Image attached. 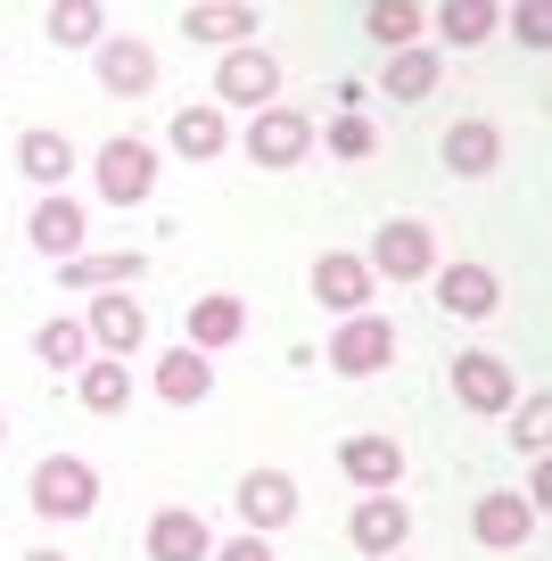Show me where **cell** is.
<instances>
[{
  "label": "cell",
  "mask_w": 552,
  "mask_h": 561,
  "mask_svg": "<svg viewBox=\"0 0 552 561\" xmlns=\"http://www.w3.org/2000/svg\"><path fill=\"white\" fill-rule=\"evenodd\" d=\"M346 537H355L371 561H388V553H404V537H413V512H404L396 495H363L355 520H346Z\"/></svg>",
  "instance_id": "14"
},
{
  "label": "cell",
  "mask_w": 552,
  "mask_h": 561,
  "mask_svg": "<svg viewBox=\"0 0 552 561\" xmlns=\"http://www.w3.org/2000/svg\"><path fill=\"white\" fill-rule=\"evenodd\" d=\"M18 174H34L42 191H58V182L74 174V140L67 133H42V124H34V133H18Z\"/></svg>",
  "instance_id": "22"
},
{
  "label": "cell",
  "mask_w": 552,
  "mask_h": 561,
  "mask_svg": "<svg viewBox=\"0 0 552 561\" xmlns=\"http://www.w3.org/2000/svg\"><path fill=\"white\" fill-rule=\"evenodd\" d=\"M240 331H248V306L215 289V298H191V339H182V347L215 355V347H231V339H240Z\"/></svg>",
  "instance_id": "19"
},
{
  "label": "cell",
  "mask_w": 552,
  "mask_h": 561,
  "mask_svg": "<svg viewBox=\"0 0 552 561\" xmlns=\"http://www.w3.org/2000/svg\"><path fill=\"white\" fill-rule=\"evenodd\" d=\"M446 165H453V174H470V182L495 174V165H503V133H495L486 116H462V124L446 133Z\"/></svg>",
  "instance_id": "17"
},
{
  "label": "cell",
  "mask_w": 552,
  "mask_h": 561,
  "mask_svg": "<svg viewBox=\"0 0 552 561\" xmlns=\"http://www.w3.org/2000/svg\"><path fill=\"white\" fill-rule=\"evenodd\" d=\"M149 273V256H67V289H133V280Z\"/></svg>",
  "instance_id": "24"
},
{
  "label": "cell",
  "mask_w": 552,
  "mask_h": 561,
  "mask_svg": "<svg viewBox=\"0 0 552 561\" xmlns=\"http://www.w3.org/2000/svg\"><path fill=\"white\" fill-rule=\"evenodd\" d=\"M25 495H34L42 520H83V512L100 504V471H91L83 455H42V462H34V488H25Z\"/></svg>",
  "instance_id": "1"
},
{
  "label": "cell",
  "mask_w": 552,
  "mask_h": 561,
  "mask_svg": "<svg viewBox=\"0 0 552 561\" xmlns=\"http://www.w3.org/2000/svg\"><path fill=\"white\" fill-rule=\"evenodd\" d=\"M322 364L338 371V380H371V371H388V364H396V322H388V314H346Z\"/></svg>",
  "instance_id": "2"
},
{
  "label": "cell",
  "mask_w": 552,
  "mask_h": 561,
  "mask_svg": "<svg viewBox=\"0 0 552 561\" xmlns=\"http://www.w3.org/2000/svg\"><path fill=\"white\" fill-rule=\"evenodd\" d=\"M149 191H157L149 140H107V149H100V198H107V207H140Z\"/></svg>",
  "instance_id": "7"
},
{
  "label": "cell",
  "mask_w": 552,
  "mask_h": 561,
  "mask_svg": "<svg viewBox=\"0 0 552 561\" xmlns=\"http://www.w3.org/2000/svg\"><path fill=\"white\" fill-rule=\"evenodd\" d=\"M25 231H34V248H42V256H50V264H67V256H83V207H74V198H42V207H34V224H25Z\"/></svg>",
  "instance_id": "16"
},
{
  "label": "cell",
  "mask_w": 552,
  "mask_h": 561,
  "mask_svg": "<svg viewBox=\"0 0 552 561\" xmlns=\"http://www.w3.org/2000/svg\"><path fill=\"white\" fill-rule=\"evenodd\" d=\"M34 355H42L50 371H67V364H83V355H91V331L58 314V322H42V331H34Z\"/></svg>",
  "instance_id": "29"
},
{
  "label": "cell",
  "mask_w": 552,
  "mask_h": 561,
  "mask_svg": "<svg viewBox=\"0 0 552 561\" xmlns=\"http://www.w3.org/2000/svg\"><path fill=\"white\" fill-rule=\"evenodd\" d=\"M388 561H404V553H388Z\"/></svg>",
  "instance_id": "37"
},
{
  "label": "cell",
  "mask_w": 552,
  "mask_h": 561,
  "mask_svg": "<svg viewBox=\"0 0 552 561\" xmlns=\"http://www.w3.org/2000/svg\"><path fill=\"white\" fill-rule=\"evenodd\" d=\"M100 34H107L100 0H58V9H50V42H58V50H91Z\"/></svg>",
  "instance_id": "26"
},
{
  "label": "cell",
  "mask_w": 552,
  "mask_h": 561,
  "mask_svg": "<svg viewBox=\"0 0 552 561\" xmlns=\"http://www.w3.org/2000/svg\"><path fill=\"white\" fill-rule=\"evenodd\" d=\"M371 264L363 256H346V248H322V256H313V298L330 306V314H363V306H371Z\"/></svg>",
  "instance_id": "9"
},
{
  "label": "cell",
  "mask_w": 552,
  "mask_h": 561,
  "mask_svg": "<svg viewBox=\"0 0 552 561\" xmlns=\"http://www.w3.org/2000/svg\"><path fill=\"white\" fill-rule=\"evenodd\" d=\"M157 397L165 404H207L215 397V364L198 347H173L165 364H157Z\"/></svg>",
  "instance_id": "21"
},
{
  "label": "cell",
  "mask_w": 552,
  "mask_h": 561,
  "mask_svg": "<svg viewBox=\"0 0 552 561\" xmlns=\"http://www.w3.org/2000/svg\"><path fill=\"white\" fill-rule=\"evenodd\" d=\"M363 25H371V34L388 42V50H413V34H421V9H404V0H380V9H371Z\"/></svg>",
  "instance_id": "30"
},
{
  "label": "cell",
  "mask_w": 552,
  "mask_h": 561,
  "mask_svg": "<svg viewBox=\"0 0 552 561\" xmlns=\"http://www.w3.org/2000/svg\"><path fill=\"white\" fill-rule=\"evenodd\" d=\"M223 140H231V124H223V107H215V100H191L182 116H173V149H182L191 165L223 158Z\"/></svg>",
  "instance_id": "20"
},
{
  "label": "cell",
  "mask_w": 552,
  "mask_h": 561,
  "mask_svg": "<svg viewBox=\"0 0 552 561\" xmlns=\"http://www.w3.org/2000/svg\"><path fill=\"white\" fill-rule=\"evenodd\" d=\"M371 149H380V140H371V124H363L355 107H346V116L330 124V158H371Z\"/></svg>",
  "instance_id": "31"
},
{
  "label": "cell",
  "mask_w": 552,
  "mask_h": 561,
  "mask_svg": "<svg viewBox=\"0 0 552 561\" xmlns=\"http://www.w3.org/2000/svg\"><path fill=\"white\" fill-rule=\"evenodd\" d=\"M273 91H280V58L273 50H223V67H215V100H231V107H248V116H264L273 107Z\"/></svg>",
  "instance_id": "3"
},
{
  "label": "cell",
  "mask_w": 552,
  "mask_h": 561,
  "mask_svg": "<svg viewBox=\"0 0 552 561\" xmlns=\"http://www.w3.org/2000/svg\"><path fill=\"white\" fill-rule=\"evenodd\" d=\"M83 331H91V347H107L124 364V355H140V339H149V306L140 298H91V314H83Z\"/></svg>",
  "instance_id": "12"
},
{
  "label": "cell",
  "mask_w": 552,
  "mask_h": 561,
  "mask_svg": "<svg viewBox=\"0 0 552 561\" xmlns=\"http://www.w3.org/2000/svg\"><path fill=\"white\" fill-rule=\"evenodd\" d=\"M256 9H182V34L191 42H223V50H248V34H256Z\"/></svg>",
  "instance_id": "23"
},
{
  "label": "cell",
  "mask_w": 552,
  "mask_h": 561,
  "mask_svg": "<svg viewBox=\"0 0 552 561\" xmlns=\"http://www.w3.org/2000/svg\"><path fill=\"white\" fill-rule=\"evenodd\" d=\"M536 520H544V504H536V495H519V488H495V495H479V512H470L479 545H495V553L528 545V537H536Z\"/></svg>",
  "instance_id": "6"
},
{
  "label": "cell",
  "mask_w": 552,
  "mask_h": 561,
  "mask_svg": "<svg viewBox=\"0 0 552 561\" xmlns=\"http://www.w3.org/2000/svg\"><path fill=\"white\" fill-rule=\"evenodd\" d=\"M511 397H519V380H511L503 355H486V347L453 355V404H470V413H503Z\"/></svg>",
  "instance_id": "8"
},
{
  "label": "cell",
  "mask_w": 552,
  "mask_h": 561,
  "mask_svg": "<svg viewBox=\"0 0 552 561\" xmlns=\"http://www.w3.org/2000/svg\"><path fill=\"white\" fill-rule=\"evenodd\" d=\"M74 397H83L91 413H124V404H133V371H124L116 355H100V364H83V380H74Z\"/></svg>",
  "instance_id": "25"
},
{
  "label": "cell",
  "mask_w": 552,
  "mask_h": 561,
  "mask_svg": "<svg viewBox=\"0 0 552 561\" xmlns=\"http://www.w3.org/2000/svg\"><path fill=\"white\" fill-rule=\"evenodd\" d=\"M437 34H446L453 50H479V42L495 34V9H486V0H446V9H437Z\"/></svg>",
  "instance_id": "28"
},
{
  "label": "cell",
  "mask_w": 552,
  "mask_h": 561,
  "mask_svg": "<svg viewBox=\"0 0 552 561\" xmlns=\"http://www.w3.org/2000/svg\"><path fill=\"white\" fill-rule=\"evenodd\" d=\"M0 446H9V421H0Z\"/></svg>",
  "instance_id": "36"
},
{
  "label": "cell",
  "mask_w": 552,
  "mask_h": 561,
  "mask_svg": "<svg viewBox=\"0 0 552 561\" xmlns=\"http://www.w3.org/2000/svg\"><path fill=\"white\" fill-rule=\"evenodd\" d=\"M371 273H388V280H429L437 273V231L429 224H413V215H396V224L371 240Z\"/></svg>",
  "instance_id": "4"
},
{
  "label": "cell",
  "mask_w": 552,
  "mask_h": 561,
  "mask_svg": "<svg viewBox=\"0 0 552 561\" xmlns=\"http://www.w3.org/2000/svg\"><path fill=\"white\" fill-rule=\"evenodd\" d=\"M207 561H273V537H256V528H248V537H231V545H215Z\"/></svg>",
  "instance_id": "33"
},
{
  "label": "cell",
  "mask_w": 552,
  "mask_h": 561,
  "mask_svg": "<svg viewBox=\"0 0 552 561\" xmlns=\"http://www.w3.org/2000/svg\"><path fill=\"white\" fill-rule=\"evenodd\" d=\"M231 504H240V520L256 528V537H273V528L297 520V479H289V471H248Z\"/></svg>",
  "instance_id": "13"
},
{
  "label": "cell",
  "mask_w": 552,
  "mask_h": 561,
  "mask_svg": "<svg viewBox=\"0 0 552 561\" xmlns=\"http://www.w3.org/2000/svg\"><path fill=\"white\" fill-rule=\"evenodd\" d=\"M207 553H215V528L191 504H173V512L149 520V561H207Z\"/></svg>",
  "instance_id": "15"
},
{
  "label": "cell",
  "mask_w": 552,
  "mask_h": 561,
  "mask_svg": "<svg viewBox=\"0 0 552 561\" xmlns=\"http://www.w3.org/2000/svg\"><path fill=\"white\" fill-rule=\"evenodd\" d=\"M429 91H437V50H396L388 58V100L413 107V100H429Z\"/></svg>",
  "instance_id": "27"
},
{
  "label": "cell",
  "mask_w": 552,
  "mask_h": 561,
  "mask_svg": "<svg viewBox=\"0 0 552 561\" xmlns=\"http://www.w3.org/2000/svg\"><path fill=\"white\" fill-rule=\"evenodd\" d=\"M544 430H552V397H528V404H519V430H511V438L528 446V455H544Z\"/></svg>",
  "instance_id": "32"
},
{
  "label": "cell",
  "mask_w": 552,
  "mask_h": 561,
  "mask_svg": "<svg viewBox=\"0 0 552 561\" xmlns=\"http://www.w3.org/2000/svg\"><path fill=\"white\" fill-rule=\"evenodd\" d=\"M338 471L355 479L363 495H396V479H404V446H396V438H380V430H363V438H346V446H338Z\"/></svg>",
  "instance_id": "11"
},
{
  "label": "cell",
  "mask_w": 552,
  "mask_h": 561,
  "mask_svg": "<svg viewBox=\"0 0 552 561\" xmlns=\"http://www.w3.org/2000/svg\"><path fill=\"white\" fill-rule=\"evenodd\" d=\"M256 165H306V149H313V116H297V107H264V116H248V140H240Z\"/></svg>",
  "instance_id": "5"
},
{
  "label": "cell",
  "mask_w": 552,
  "mask_h": 561,
  "mask_svg": "<svg viewBox=\"0 0 552 561\" xmlns=\"http://www.w3.org/2000/svg\"><path fill=\"white\" fill-rule=\"evenodd\" d=\"M25 561H67V553H25Z\"/></svg>",
  "instance_id": "35"
},
{
  "label": "cell",
  "mask_w": 552,
  "mask_h": 561,
  "mask_svg": "<svg viewBox=\"0 0 552 561\" xmlns=\"http://www.w3.org/2000/svg\"><path fill=\"white\" fill-rule=\"evenodd\" d=\"M511 34L528 42V50H544V42H552V18H544V9H519V18H511Z\"/></svg>",
  "instance_id": "34"
},
{
  "label": "cell",
  "mask_w": 552,
  "mask_h": 561,
  "mask_svg": "<svg viewBox=\"0 0 552 561\" xmlns=\"http://www.w3.org/2000/svg\"><path fill=\"white\" fill-rule=\"evenodd\" d=\"M100 83L124 91V100H133V91H149V83H157V50H149V42H133V34L100 42Z\"/></svg>",
  "instance_id": "18"
},
{
  "label": "cell",
  "mask_w": 552,
  "mask_h": 561,
  "mask_svg": "<svg viewBox=\"0 0 552 561\" xmlns=\"http://www.w3.org/2000/svg\"><path fill=\"white\" fill-rule=\"evenodd\" d=\"M437 306H446L453 322H486L503 306V280H495V264H446V273H437Z\"/></svg>",
  "instance_id": "10"
}]
</instances>
